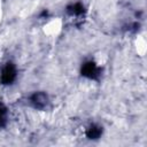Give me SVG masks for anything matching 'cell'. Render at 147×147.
I'll return each instance as SVG.
<instances>
[{
	"instance_id": "obj_2",
	"label": "cell",
	"mask_w": 147,
	"mask_h": 147,
	"mask_svg": "<svg viewBox=\"0 0 147 147\" xmlns=\"http://www.w3.org/2000/svg\"><path fill=\"white\" fill-rule=\"evenodd\" d=\"M33 101L36 102V105L39 107V105H46V102H47V98H46V95L45 94H37L36 96H34V99H33Z\"/></svg>"
},
{
	"instance_id": "obj_1",
	"label": "cell",
	"mask_w": 147,
	"mask_h": 147,
	"mask_svg": "<svg viewBox=\"0 0 147 147\" xmlns=\"http://www.w3.org/2000/svg\"><path fill=\"white\" fill-rule=\"evenodd\" d=\"M14 78H15V68L10 63H8L2 70L1 79H2V82L5 84H9V83H11L14 80Z\"/></svg>"
}]
</instances>
